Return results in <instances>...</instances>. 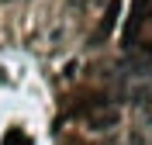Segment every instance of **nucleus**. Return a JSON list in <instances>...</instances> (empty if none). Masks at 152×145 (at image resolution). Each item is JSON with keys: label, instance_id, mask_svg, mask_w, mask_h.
<instances>
[{"label": "nucleus", "instance_id": "obj_1", "mask_svg": "<svg viewBox=\"0 0 152 145\" xmlns=\"http://www.w3.org/2000/svg\"><path fill=\"white\" fill-rule=\"evenodd\" d=\"M145 17H149V0H132V10H128V21H124V42L132 48V42L138 38Z\"/></svg>", "mask_w": 152, "mask_h": 145}, {"label": "nucleus", "instance_id": "obj_2", "mask_svg": "<svg viewBox=\"0 0 152 145\" xmlns=\"http://www.w3.org/2000/svg\"><path fill=\"white\" fill-rule=\"evenodd\" d=\"M118 117H121V111L107 104V107H100L97 114H90V125L94 128H111V125H118Z\"/></svg>", "mask_w": 152, "mask_h": 145}]
</instances>
